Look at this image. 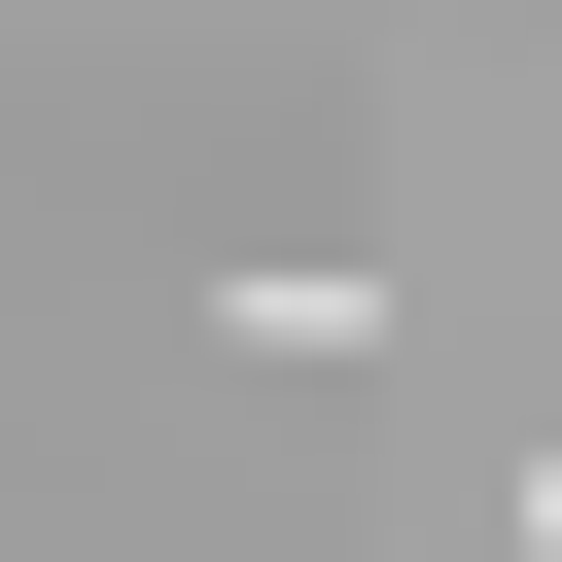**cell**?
Returning a JSON list of instances; mask_svg holds the SVG:
<instances>
[{
	"label": "cell",
	"mask_w": 562,
	"mask_h": 562,
	"mask_svg": "<svg viewBox=\"0 0 562 562\" xmlns=\"http://www.w3.org/2000/svg\"><path fill=\"white\" fill-rule=\"evenodd\" d=\"M527 562H562V457H527Z\"/></svg>",
	"instance_id": "1"
}]
</instances>
